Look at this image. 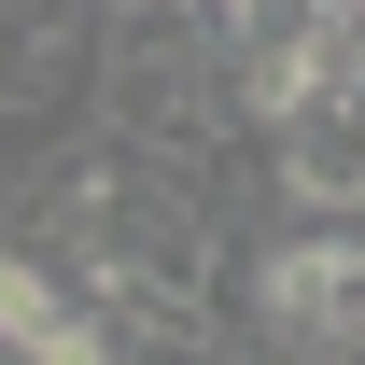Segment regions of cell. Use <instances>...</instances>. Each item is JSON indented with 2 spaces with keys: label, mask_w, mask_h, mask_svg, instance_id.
<instances>
[{
  "label": "cell",
  "mask_w": 365,
  "mask_h": 365,
  "mask_svg": "<svg viewBox=\"0 0 365 365\" xmlns=\"http://www.w3.org/2000/svg\"><path fill=\"white\" fill-rule=\"evenodd\" d=\"M127 14H169V0H127Z\"/></svg>",
  "instance_id": "obj_1"
}]
</instances>
